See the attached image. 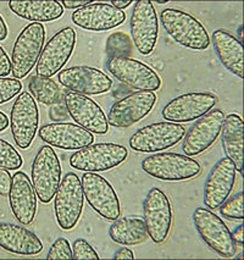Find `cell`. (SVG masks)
<instances>
[{
    "label": "cell",
    "instance_id": "4316f807",
    "mask_svg": "<svg viewBox=\"0 0 244 260\" xmlns=\"http://www.w3.org/2000/svg\"><path fill=\"white\" fill-rule=\"evenodd\" d=\"M222 148L226 158L232 160L239 174L243 171V121L239 115L230 114L225 116L221 127Z\"/></svg>",
    "mask_w": 244,
    "mask_h": 260
},
{
    "label": "cell",
    "instance_id": "bcb514c9",
    "mask_svg": "<svg viewBox=\"0 0 244 260\" xmlns=\"http://www.w3.org/2000/svg\"><path fill=\"white\" fill-rule=\"evenodd\" d=\"M153 3V4H154V3H155V4H167V0H161V2H160V0H156V2H152Z\"/></svg>",
    "mask_w": 244,
    "mask_h": 260
},
{
    "label": "cell",
    "instance_id": "e575fe53",
    "mask_svg": "<svg viewBox=\"0 0 244 260\" xmlns=\"http://www.w3.org/2000/svg\"><path fill=\"white\" fill-rule=\"evenodd\" d=\"M47 259H72V247L66 238L60 237L50 247Z\"/></svg>",
    "mask_w": 244,
    "mask_h": 260
},
{
    "label": "cell",
    "instance_id": "52a82bcc",
    "mask_svg": "<svg viewBox=\"0 0 244 260\" xmlns=\"http://www.w3.org/2000/svg\"><path fill=\"white\" fill-rule=\"evenodd\" d=\"M61 164L50 146L39 148L32 162L31 182L42 203L48 204L55 197L61 182Z\"/></svg>",
    "mask_w": 244,
    "mask_h": 260
},
{
    "label": "cell",
    "instance_id": "8fae6325",
    "mask_svg": "<svg viewBox=\"0 0 244 260\" xmlns=\"http://www.w3.org/2000/svg\"><path fill=\"white\" fill-rule=\"evenodd\" d=\"M129 31L138 53L148 56L154 51L159 37V21L150 0H138L134 3L129 20Z\"/></svg>",
    "mask_w": 244,
    "mask_h": 260
},
{
    "label": "cell",
    "instance_id": "4fadbf2b",
    "mask_svg": "<svg viewBox=\"0 0 244 260\" xmlns=\"http://www.w3.org/2000/svg\"><path fill=\"white\" fill-rule=\"evenodd\" d=\"M39 111L37 103L28 92L20 93L10 114V128L13 138L20 149L31 147L38 132Z\"/></svg>",
    "mask_w": 244,
    "mask_h": 260
},
{
    "label": "cell",
    "instance_id": "1f68e13d",
    "mask_svg": "<svg viewBox=\"0 0 244 260\" xmlns=\"http://www.w3.org/2000/svg\"><path fill=\"white\" fill-rule=\"evenodd\" d=\"M220 213L231 221H243V192H238L233 197L226 199L221 204Z\"/></svg>",
    "mask_w": 244,
    "mask_h": 260
},
{
    "label": "cell",
    "instance_id": "7bdbcfd3",
    "mask_svg": "<svg viewBox=\"0 0 244 260\" xmlns=\"http://www.w3.org/2000/svg\"><path fill=\"white\" fill-rule=\"evenodd\" d=\"M7 37H8V26L7 23H5L4 19L2 17V15H0V42L5 41Z\"/></svg>",
    "mask_w": 244,
    "mask_h": 260
},
{
    "label": "cell",
    "instance_id": "277c9868",
    "mask_svg": "<svg viewBox=\"0 0 244 260\" xmlns=\"http://www.w3.org/2000/svg\"><path fill=\"white\" fill-rule=\"evenodd\" d=\"M84 194L82 183L74 172H67L54 197V211L56 222L62 231L76 228L83 211Z\"/></svg>",
    "mask_w": 244,
    "mask_h": 260
},
{
    "label": "cell",
    "instance_id": "6da1fadb",
    "mask_svg": "<svg viewBox=\"0 0 244 260\" xmlns=\"http://www.w3.org/2000/svg\"><path fill=\"white\" fill-rule=\"evenodd\" d=\"M161 25L176 43L193 50H205L210 37L200 21L191 14L177 9H165L160 14Z\"/></svg>",
    "mask_w": 244,
    "mask_h": 260
},
{
    "label": "cell",
    "instance_id": "4dcf8cb0",
    "mask_svg": "<svg viewBox=\"0 0 244 260\" xmlns=\"http://www.w3.org/2000/svg\"><path fill=\"white\" fill-rule=\"evenodd\" d=\"M22 165L23 159L21 154L9 142L0 138V169L19 170Z\"/></svg>",
    "mask_w": 244,
    "mask_h": 260
},
{
    "label": "cell",
    "instance_id": "f546056e",
    "mask_svg": "<svg viewBox=\"0 0 244 260\" xmlns=\"http://www.w3.org/2000/svg\"><path fill=\"white\" fill-rule=\"evenodd\" d=\"M107 51L111 57H129L132 54V41L126 33L116 32L107 41Z\"/></svg>",
    "mask_w": 244,
    "mask_h": 260
},
{
    "label": "cell",
    "instance_id": "5bb4252c",
    "mask_svg": "<svg viewBox=\"0 0 244 260\" xmlns=\"http://www.w3.org/2000/svg\"><path fill=\"white\" fill-rule=\"evenodd\" d=\"M108 71L120 82L137 90L155 92L161 87V78L147 63L132 57H110Z\"/></svg>",
    "mask_w": 244,
    "mask_h": 260
},
{
    "label": "cell",
    "instance_id": "484cf974",
    "mask_svg": "<svg viewBox=\"0 0 244 260\" xmlns=\"http://www.w3.org/2000/svg\"><path fill=\"white\" fill-rule=\"evenodd\" d=\"M9 8L21 19L36 23L55 21L64 15V8L56 0H11Z\"/></svg>",
    "mask_w": 244,
    "mask_h": 260
},
{
    "label": "cell",
    "instance_id": "f6af8a7d",
    "mask_svg": "<svg viewBox=\"0 0 244 260\" xmlns=\"http://www.w3.org/2000/svg\"><path fill=\"white\" fill-rule=\"evenodd\" d=\"M242 28H243V26L240 25L239 26V28H238V41L240 42V43H242V39H243V36H242Z\"/></svg>",
    "mask_w": 244,
    "mask_h": 260
},
{
    "label": "cell",
    "instance_id": "7402d4cb",
    "mask_svg": "<svg viewBox=\"0 0 244 260\" xmlns=\"http://www.w3.org/2000/svg\"><path fill=\"white\" fill-rule=\"evenodd\" d=\"M71 20L75 25L87 31L103 32L121 26L126 20V14L111 4L92 3L75 11Z\"/></svg>",
    "mask_w": 244,
    "mask_h": 260
},
{
    "label": "cell",
    "instance_id": "44dd1931",
    "mask_svg": "<svg viewBox=\"0 0 244 260\" xmlns=\"http://www.w3.org/2000/svg\"><path fill=\"white\" fill-rule=\"evenodd\" d=\"M39 138L50 147L78 150L93 144L94 136L77 123L53 122L39 128Z\"/></svg>",
    "mask_w": 244,
    "mask_h": 260
},
{
    "label": "cell",
    "instance_id": "9c48e42d",
    "mask_svg": "<svg viewBox=\"0 0 244 260\" xmlns=\"http://www.w3.org/2000/svg\"><path fill=\"white\" fill-rule=\"evenodd\" d=\"M84 199L93 210L105 220L114 221L121 214L117 193L107 178L94 172H86L81 178Z\"/></svg>",
    "mask_w": 244,
    "mask_h": 260
},
{
    "label": "cell",
    "instance_id": "d590c367",
    "mask_svg": "<svg viewBox=\"0 0 244 260\" xmlns=\"http://www.w3.org/2000/svg\"><path fill=\"white\" fill-rule=\"evenodd\" d=\"M49 116L52 121H66L68 119V111H67V108H66L65 105V102L61 103H56V104L52 105V108H50V111H49Z\"/></svg>",
    "mask_w": 244,
    "mask_h": 260
},
{
    "label": "cell",
    "instance_id": "9a60e30c",
    "mask_svg": "<svg viewBox=\"0 0 244 260\" xmlns=\"http://www.w3.org/2000/svg\"><path fill=\"white\" fill-rule=\"evenodd\" d=\"M224 120V111L214 109L195 121L182 140V150L185 155L195 156L209 149L221 134Z\"/></svg>",
    "mask_w": 244,
    "mask_h": 260
},
{
    "label": "cell",
    "instance_id": "ba28073f",
    "mask_svg": "<svg viewBox=\"0 0 244 260\" xmlns=\"http://www.w3.org/2000/svg\"><path fill=\"white\" fill-rule=\"evenodd\" d=\"M185 126L181 123L161 121L138 129L129 138V147L138 153H158L172 148L183 140Z\"/></svg>",
    "mask_w": 244,
    "mask_h": 260
},
{
    "label": "cell",
    "instance_id": "83f0119b",
    "mask_svg": "<svg viewBox=\"0 0 244 260\" xmlns=\"http://www.w3.org/2000/svg\"><path fill=\"white\" fill-rule=\"evenodd\" d=\"M111 241L122 246H137L148 238L146 222L141 217H119L109 229Z\"/></svg>",
    "mask_w": 244,
    "mask_h": 260
},
{
    "label": "cell",
    "instance_id": "ee69618b",
    "mask_svg": "<svg viewBox=\"0 0 244 260\" xmlns=\"http://www.w3.org/2000/svg\"><path fill=\"white\" fill-rule=\"evenodd\" d=\"M9 127V119L3 111H0V132L5 131Z\"/></svg>",
    "mask_w": 244,
    "mask_h": 260
},
{
    "label": "cell",
    "instance_id": "b9f144b4",
    "mask_svg": "<svg viewBox=\"0 0 244 260\" xmlns=\"http://www.w3.org/2000/svg\"><path fill=\"white\" fill-rule=\"evenodd\" d=\"M133 4V2L132 0H111V5H113L114 8H116L117 10H123V9L128 8L129 5Z\"/></svg>",
    "mask_w": 244,
    "mask_h": 260
},
{
    "label": "cell",
    "instance_id": "ab89813d",
    "mask_svg": "<svg viewBox=\"0 0 244 260\" xmlns=\"http://www.w3.org/2000/svg\"><path fill=\"white\" fill-rule=\"evenodd\" d=\"M113 259H116V260H125V259L133 260L134 259V254L131 249H129V248H121V249H119L115 254H114Z\"/></svg>",
    "mask_w": 244,
    "mask_h": 260
},
{
    "label": "cell",
    "instance_id": "cb8c5ba5",
    "mask_svg": "<svg viewBox=\"0 0 244 260\" xmlns=\"http://www.w3.org/2000/svg\"><path fill=\"white\" fill-rule=\"evenodd\" d=\"M0 248L16 255H37L43 243L31 230L11 222H0Z\"/></svg>",
    "mask_w": 244,
    "mask_h": 260
},
{
    "label": "cell",
    "instance_id": "f1b7e54d",
    "mask_svg": "<svg viewBox=\"0 0 244 260\" xmlns=\"http://www.w3.org/2000/svg\"><path fill=\"white\" fill-rule=\"evenodd\" d=\"M28 89L31 95L42 104L52 107L60 102V89L58 83L52 78L32 76L29 78Z\"/></svg>",
    "mask_w": 244,
    "mask_h": 260
},
{
    "label": "cell",
    "instance_id": "8992f818",
    "mask_svg": "<svg viewBox=\"0 0 244 260\" xmlns=\"http://www.w3.org/2000/svg\"><path fill=\"white\" fill-rule=\"evenodd\" d=\"M128 156L127 148L116 143H96L78 149L70 156L71 168L83 172L109 171Z\"/></svg>",
    "mask_w": 244,
    "mask_h": 260
},
{
    "label": "cell",
    "instance_id": "d6986e66",
    "mask_svg": "<svg viewBox=\"0 0 244 260\" xmlns=\"http://www.w3.org/2000/svg\"><path fill=\"white\" fill-rule=\"evenodd\" d=\"M65 105L68 115L78 126L83 127L90 134L105 135L109 131L107 115L98 103L89 96L67 92L65 94Z\"/></svg>",
    "mask_w": 244,
    "mask_h": 260
},
{
    "label": "cell",
    "instance_id": "ac0fdd59",
    "mask_svg": "<svg viewBox=\"0 0 244 260\" xmlns=\"http://www.w3.org/2000/svg\"><path fill=\"white\" fill-rule=\"evenodd\" d=\"M59 82L71 92L82 95H99L109 92L113 80L103 71L90 66H72L61 70Z\"/></svg>",
    "mask_w": 244,
    "mask_h": 260
},
{
    "label": "cell",
    "instance_id": "f35d334b",
    "mask_svg": "<svg viewBox=\"0 0 244 260\" xmlns=\"http://www.w3.org/2000/svg\"><path fill=\"white\" fill-rule=\"evenodd\" d=\"M92 0H62V2H60V4H61L62 8L76 9V10H78V9L92 4Z\"/></svg>",
    "mask_w": 244,
    "mask_h": 260
},
{
    "label": "cell",
    "instance_id": "d4e9b609",
    "mask_svg": "<svg viewBox=\"0 0 244 260\" xmlns=\"http://www.w3.org/2000/svg\"><path fill=\"white\" fill-rule=\"evenodd\" d=\"M210 43L214 45L220 62L231 74L243 78V45L238 39L225 29H216Z\"/></svg>",
    "mask_w": 244,
    "mask_h": 260
},
{
    "label": "cell",
    "instance_id": "30bf717a",
    "mask_svg": "<svg viewBox=\"0 0 244 260\" xmlns=\"http://www.w3.org/2000/svg\"><path fill=\"white\" fill-rule=\"evenodd\" d=\"M143 214L148 237L156 244L164 243L172 228L170 199L156 187L149 189L143 202Z\"/></svg>",
    "mask_w": 244,
    "mask_h": 260
},
{
    "label": "cell",
    "instance_id": "74e56055",
    "mask_svg": "<svg viewBox=\"0 0 244 260\" xmlns=\"http://www.w3.org/2000/svg\"><path fill=\"white\" fill-rule=\"evenodd\" d=\"M11 74V60L3 47H0V77H7Z\"/></svg>",
    "mask_w": 244,
    "mask_h": 260
},
{
    "label": "cell",
    "instance_id": "8d00e7d4",
    "mask_svg": "<svg viewBox=\"0 0 244 260\" xmlns=\"http://www.w3.org/2000/svg\"><path fill=\"white\" fill-rule=\"evenodd\" d=\"M11 182H13V176L10 175V172L5 169H0V196L2 197L9 196Z\"/></svg>",
    "mask_w": 244,
    "mask_h": 260
},
{
    "label": "cell",
    "instance_id": "603a6c76",
    "mask_svg": "<svg viewBox=\"0 0 244 260\" xmlns=\"http://www.w3.org/2000/svg\"><path fill=\"white\" fill-rule=\"evenodd\" d=\"M32 182L23 171H16L13 176L9 202L15 219L21 225H31L37 215L38 199Z\"/></svg>",
    "mask_w": 244,
    "mask_h": 260
},
{
    "label": "cell",
    "instance_id": "7c38bea8",
    "mask_svg": "<svg viewBox=\"0 0 244 260\" xmlns=\"http://www.w3.org/2000/svg\"><path fill=\"white\" fill-rule=\"evenodd\" d=\"M76 47V32L71 27H65L49 39L43 47L37 62V76L52 78L70 60Z\"/></svg>",
    "mask_w": 244,
    "mask_h": 260
},
{
    "label": "cell",
    "instance_id": "2e32d148",
    "mask_svg": "<svg viewBox=\"0 0 244 260\" xmlns=\"http://www.w3.org/2000/svg\"><path fill=\"white\" fill-rule=\"evenodd\" d=\"M218 103V95L212 92H189L168 102L161 115L170 122H189L204 116Z\"/></svg>",
    "mask_w": 244,
    "mask_h": 260
},
{
    "label": "cell",
    "instance_id": "d6a6232c",
    "mask_svg": "<svg viewBox=\"0 0 244 260\" xmlns=\"http://www.w3.org/2000/svg\"><path fill=\"white\" fill-rule=\"evenodd\" d=\"M22 82L16 78L0 77V104L10 102L22 92Z\"/></svg>",
    "mask_w": 244,
    "mask_h": 260
},
{
    "label": "cell",
    "instance_id": "e0dca14e",
    "mask_svg": "<svg viewBox=\"0 0 244 260\" xmlns=\"http://www.w3.org/2000/svg\"><path fill=\"white\" fill-rule=\"evenodd\" d=\"M156 103L154 92L138 90L115 102L108 114V123L116 128H126L149 115Z\"/></svg>",
    "mask_w": 244,
    "mask_h": 260
},
{
    "label": "cell",
    "instance_id": "5b68a950",
    "mask_svg": "<svg viewBox=\"0 0 244 260\" xmlns=\"http://www.w3.org/2000/svg\"><path fill=\"white\" fill-rule=\"evenodd\" d=\"M193 222L201 240L213 252L222 258L236 255L238 244L232 237L230 229L212 210L197 208L193 213Z\"/></svg>",
    "mask_w": 244,
    "mask_h": 260
},
{
    "label": "cell",
    "instance_id": "60d3db41",
    "mask_svg": "<svg viewBox=\"0 0 244 260\" xmlns=\"http://www.w3.org/2000/svg\"><path fill=\"white\" fill-rule=\"evenodd\" d=\"M232 237H233V240L238 246L242 247L243 243H244V238H243V225L240 223L239 226H237L236 230L233 231V234H232Z\"/></svg>",
    "mask_w": 244,
    "mask_h": 260
},
{
    "label": "cell",
    "instance_id": "836d02e7",
    "mask_svg": "<svg viewBox=\"0 0 244 260\" xmlns=\"http://www.w3.org/2000/svg\"><path fill=\"white\" fill-rule=\"evenodd\" d=\"M72 259L99 260V254L84 238H77L72 244Z\"/></svg>",
    "mask_w": 244,
    "mask_h": 260
},
{
    "label": "cell",
    "instance_id": "7a4b0ae2",
    "mask_svg": "<svg viewBox=\"0 0 244 260\" xmlns=\"http://www.w3.org/2000/svg\"><path fill=\"white\" fill-rule=\"evenodd\" d=\"M142 169L150 177L167 182L192 180L201 172L198 160L179 153H155L147 156L142 161Z\"/></svg>",
    "mask_w": 244,
    "mask_h": 260
},
{
    "label": "cell",
    "instance_id": "ffe728a7",
    "mask_svg": "<svg viewBox=\"0 0 244 260\" xmlns=\"http://www.w3.org/2000/svg\"><path fill=\"white\" fill-rule=\"evenodd\" d=\"M236 176L237 170L232 160L222 158L216 162L204 184V204L207 209H218L230 197Z\"/></svg>",
    "mask_w": 244,
    "mask_h": 260
},
{
    "label": "cell",
    "instance_id": "3957f363",
    "mask_svg": "<svg viewBox=\"0 0 244 260\" xmlns=\"http://www.w3.org/2000/svg\"><path fill=\"white\" fill-rule=\"evenodd\" d=\"M45 28L42 23H28L16 38L11 54V74L22 80L37 65L44 47Z\"/></svg>",
    "mask_w": 244,
    "mask_h": 260
}]
</instances>
